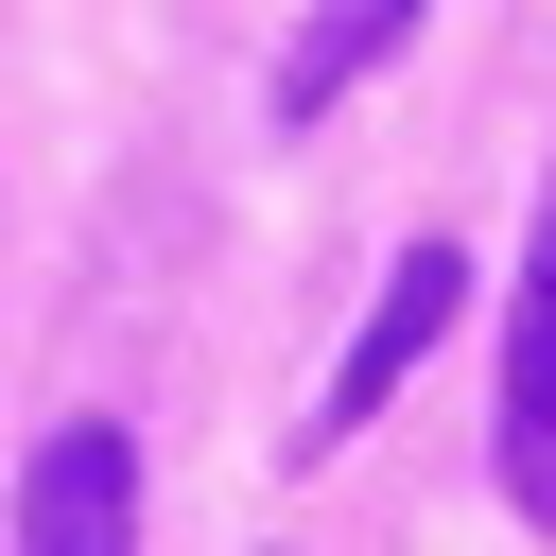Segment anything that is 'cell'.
I'll use <instances>...</instances> for the list:
<instances>
[{
  "label": "cell",
  "mask_w": 556,
  "mask_h": 556,
  "mask_svg": "<svg viewBox=\"0 0 556 556\" xmlns=\"http://www.w3.org/2000/svg\"><path fill=\"white\" fill-rule=\"evenodd\" d=\"M452 313H469V243H400L382 261V295H365V330H348V365H330V400L295 417V452H348L434 348H452Z\"/></svg>",
  "instance_id": "1"
},
{
  "label": "cell",
  "mask_w": 556,
  "mask_h": 556,
  "mask_svg": "<svg viewBox=\"0 0 556 556\" xmlns=\"http://www.w3.org/2000/svg\"><path fill=\"white\" fill-rule=\"evenodd\" d=\"M17 556H139V434L122 417H52L17 469Z\"/></svg>",
  "instance_id": "2"
},
{
  "label": "cell",
  "mask_w": 556,
  "mask_h": 556,
  "mask_svg": "<svg viewBox=\"0 0 556 556\" xmlns=\"http://www.w3.org/2000/svg\"><path fill=\"white\" fill-rule=\"evenodd\" d=\"M504 504L556 521V191L521 226V295H504Z\"/></svg>",
  "instance_id": "3"
},
{
  "label": "cell",
  "mask_w": 556,
  "mask_h": 556,
  "mask_svg": "<svg viewBox=\"0 0 556 556\" xmlns=\"http://www.w3.org/2000/svg\"><path fill=\"white\" fill-rule=\"evenodd\" d=\"M417 17H434V0H313L261 104H278V122H330V104H348V87H365V70H382V52L417 35Z\"/></svg>",
  "instance_id": "4"
}]
</instances>
